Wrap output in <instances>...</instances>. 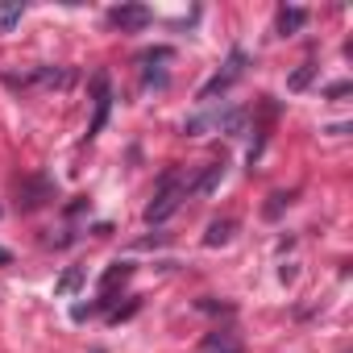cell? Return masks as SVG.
Here are the masks:
<instances>
[{"mask_svg":"<svg viewBox=\"0 0 353 353\" xmlns=\"http://www.w3.org/2000/svg\"><path fill=\"white\" fill-rule=\"evenodd\" d=\"M183 200H188V183H179V170H166L158 192H154V200L145 204V225H162L166 216L179 212Z\"/></svg>","mask_w":353,"mask_h":353,"instance_id":"6da1fadb","label":"cell"},{"mask_svg":"<svg viewBox=\"0 0 353 353\" xmlns=\"http://www.w3.org/2000/svg\"><path fill=\"white\" fill-rule=\"evenodd\" d=\"M245 63H250V59H245V50H233V54H229V63H225V71H216V75L200 88V100L208 104V100H216L221 92H229V88L245 75Z\"/></svg>","mask_w":353,"mask_h":353,"instance_id":"7a4b0ae2","label":"cell"},{"mask_svg":"<svg viewBox=\"0 0 353 353\" xmlns=\"http://www.w3.org/2000/svg\"><path fill=\"white\" fill-rule=\"evenodd\" d=\"M92 92H96V117H92V125H88V141L104 133V125H108V108H112V88H108V75H104V71L92 79Z\"/></svg>","mask_w":353,"mask_h":353,"instance_id":"3957f363","label":"cell"},{"mask_svg":"<svg viewBox=\"0 0 353 353\" xmlns=\"http://www.w3.org/2000/svg\"><path fill=\"white\" fill-rule=\"evenodd\" d=\"M108 26L121 30V34H133V30H145L150 26V9L145 5H121L108 13Z\"/></svg>","mask_w":353,"mask_h":353,"instance_id":"277c9868","label":"cell"},{"mask_svg":"<svg viewBox=\"0 0 353 353\" xmlns=\"http://www.w3.org/2000/svg\"><path fill=\"white\" fill-rule=\"evenodd\" d=\"M233 229H237V221H233V216H221V221H212V225H208V233H204V245H208V250H216V245H229Z\"/></svg>","mask_w":353,"mask_h":353,"instance_id":"5b68a950","label":"cell"},{"mask_svg":"<svg viewBox=\"0 0 353 353\" xmlns=\"http://www.w3.org/2000/svg\"><path fill=\"white\" fill-rule=\"evenodd\" d=\"M221 179H225V158H221V162H212V166L200 174V179H196L188 192H196V196H208V192H216V183H221Z\"/></svg>","mask_w":353,"mask_h":353,"instance_id":"8992f818","label":"cell"},{"mask_svg":"<svg viewBox=\"0 0 353 353\" xmlns=\"http://www.w3.org/2000/svg\"><path fill=\"white\" fill-rule=\"evenodd\" d=\"M303 21H307V9H299V5L279 9V34H283V38H287V34H299V30H303Z\"/></svg>","mask_w":353,"mask_h":353,"instance_id":"52a82bcc","label":"cell"},{"mask_svg":"<svg viewBox=\"0 0 353 353\" xmlns=\"http://www.w3.org/2000/svg\"><path fill=\"white\" fill-rule=\"evenodd\" d=\"M129 274H133V266H129V262H117V266H108V270H104V279H100V295H108V291H112L117 283H125Z\"/></svg>","mask_w":353,"mask_h":353,"instance_id":"ba28073f","label":"cell"},{"mask_svg":"<svg viewBox=\"0 0 353 353\" xmlns=\"http://www.w3.org/2000/svg\"><path fill=\"white\" fill-rule=\"evenodd\" d=\"M21 17H26V5H21V0H9V5H0V34H9Z\"/></svg>","mask_w":353,"mask_h":353,"instance_id":"9c48e42d","label":"cell"},{"mask_svg":"<svg viewBox=\"0 0 353 353\" xmlns=\"http://www.w3.org/2000/svg\"><path fill=\"white\" fill-rule=\"evenodd\" d=\"M79 283H83V270H79V266H67V270L59 274V283H54V295H71Z\"/></svg>","mask_w":353,"mask_h":353,"instance_id":"30bf717a","label":"cell"},{"mask_svg":"<svg viewBox=\"0 0 353 353\" xmlns=\"http://www.w3.org/2000/svg\"><path fill=\"white\" fill-rule=\"evenodd\" d=\"M312 75H316V63H303V67H299V71L287 79V88H291V92H303V88L312 83Z\"/></svg>","mask_w":353,"mask_h":353,"instance_id":"8fae6325","label":"cell"},{"mask_svg":"<svg viewBox=\"0 0 353 353\" xmlns=\"http://www.w3.org/2000/svg\"><path fill=\"white\" fill-rule=\"evenodd\" d=\"M283 204H291V196H283V192H279V196H270V204H266V216H279V212H283Z\"/></svg>","mask_w":353,"mask_h":353,"instance_id":"7c38bea8","label":"cell"},{"mask_svg":"<svg viewBox=\"0 0 353 353\" xmlns=\"http://www.w3.org/2000/svg\"><path fill=\"white\" fill-rule=\"evenodd\" d=\"M9 262H13V254H9L5 245H0V266H9Z\"/></svg>","mask_w":353,"mask_h":353,"instance_id":"4fadbf2b","label":"cell"},{"mask_svg":"<svg viewBox=\"0 0 353 353\" xmlns=\"http://www.w3.org/2000/svg\"><path fill=\"white\" fill-rule=\"evenodd\" d=\"M225 353H237V349H225Z\"/></svg>","mask_w":353,"mask_h":353,"instance_id":"5bb4252c","label":"cell"}]
</instances>
